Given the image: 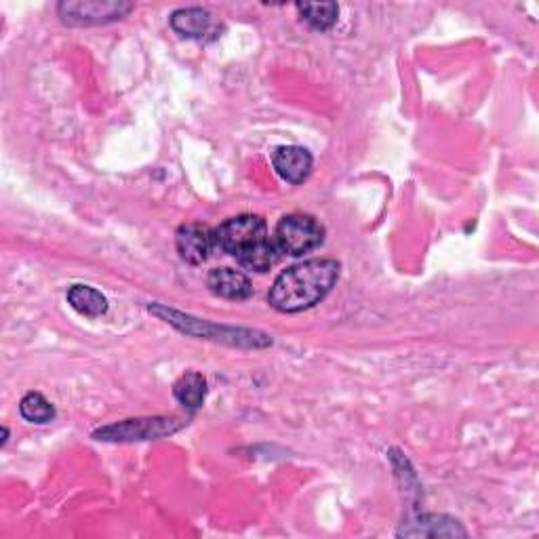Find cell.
<instances>
[{
	"mask_svg": "<svg viewBox=\"0 0 539 539\" xmlns=\"http://www.w3.org/2000/svg\"><path fill=\"white\" fill-rule=\"evenodd\" d=\"M342 274V266L335 259H310V262L291 266L276 278L268 302L283 314L304 312L331 293Z\"/></svg>",
	"mask_w": 539,
	"mask_h": 539,
	"instance_id": "obj_1",
	"label": "cell"
},
{
	"mask_svg": "<svg viewBox=\"0 0 539 539\" xmlns=\"http://www.w3.org/2000/svg\"><path fill=\"white\" fill-rule=\"evenodd\" d=\"M215 241L217 249L249 270L268 272L278 262V249L270 241L268 224L259 215L230 217L215 230Z\"/></svg>",
	"mask_w": 539,
	"mask_h": 539,
	"instance_id": "obj_2",
	"label": "cell"
},
{
	"mask_svg": "<svg viewBox=\"0 0 539 539\" xmlns=\"http://www.w3.org/2000/svg\"><path fill=\"white\" fill-rule=\"evenodd\" d=\"M325 241V228L310 215H285L274 230V247L278 253L299 257L318 249Z\"/></svg>",
	"mask_w": 539,
	"mask_h": 539,
	"instance_id": "obj_3",
	"label": "cell"
},
{
	"mask_svg": "<svg viewBox=\"0 0 539 539\" xmlns=\"http://www.w3.org/2000/svg\"><path fill=\"white\" fill-rule=\"evenodd\" d=\"M186 422L177 417H137L125 419L106 428H99L93 436L104 443H135V441H156L179 432Z\"/></svg>",
	"mask_w": 539,
	"mask_h": 539,
	"instance_id": "obj_4",
	"label": "cell"
},
{
	"mask_svg": "<svg viewBox=\"0 0 539 539\" xmlns=\"http://www.w3.org/2000/svg\"><path fill=\"white\" fill-rule=\"evenodd\" d=\"M150 312L156 316L167 318V323L175 325L179 331L198 335V337H207V339H222V342L236 344V346H253V348H264L270 344V337L264 333H255L249 329H226V327H215L196 321V318L184 316L175 310H167L161 306H150Z\"/></svg>",
	"mask_w": 539,
	"mask_h": 539,
	"instance_id": "obj_5",
	"label": "cell"
},
{
	"mask_svg": "<svg viewBox=\"0 0 539 539\" xmlns=\"http://www.w3.org/2000/svg\"><path fill=\"white\" fill-rule=\"evenodd\" d=\"M59 15L70 26H99L110 24L133 11L131 3H114V0H81V3H62Z\"/></svg>",
	"mask_w": 539,
	"mask_h": 539,
	"instance_id": "obj_6",
	"label": "cell"
},
{
	"mask_svg": "<svg viewBox=\"0 0 539 539\" xmlns=\"http://www.w3.org/2000/svg\"><path fill=\"white\" fill-rule=\"evenodd\" d=\"M175 247L184 262L198 266L209 259L213 249H217L215 230L205 224H186L175 234Z\"/></svg>",
	"mask_w": 539,
	"mask_h": 539,
	"instance_id": "obj_7",
	"label": "cell"
},
{
	"mask_svg": "<svg viewBox=\"0 0 539 539\" xmlns=\"http://www.w3.org/2000/svg\"><path fill=\"white\" fill-rule=\"evenodd\" d=\"M272 165L285 182L304 184L312 173L314 158L302 146H281L272 152Z\"/></svg>",
	"mask_w": 539,
	"mask_h": 539,
	"instance_id": "obj_8",
	"label": "cell"
},
{
	"mask_svg": "<svg viewBox=\"0 0 539 539\" xmlns=\"http://www.w3.org/2000/svg\"><path fill=\"white\" fill-rule=\"evenodd\" d=\"M207 285H209L211 293H215L217 297L236 299V302H241V299H249L253 295V285L249 281V276L238 272V270H232V268L211 270L207 276Z\"/></svg>",
	"mask_w": 539,
	"mask_h": 539,
	"instance_id": "obj_9",
	"label": "cell"
},
{
	"mask_svg": "<svg viewBox=\"0 0 539 539\" xmlns=\"http://www.w3.org/2000/svg\"><path fill=\"white\" fill-rule=\"evenodd\" d=\"M171 28L184 38H192V41H201L211 32V13L203 7H188V9H177L171 15Z\"/></svg>",
	"mask_w": 539,
	"mask_h": 539,
	"instance_id": "obj_10",
	"label": "cell"
},
{
	"mask_svg": "<svg viewBox=\"0 0 539 539\" xmlns=\"http://www.w3.org/2000/svg\"><path fill=\"white\" fill-rule=\"evenodd\" d=\"M411 527H403L398 535H411V537H457L466 535V529L449 516L428 514L417 518V523H409Z\"/></svg>",
	"mask_w": 539,
	"mask_h": 539,
	"instance_id": "obj_11",
	"label": "cell"
},
{
	"mask_svg": "<svg viewBox=\"0 0 539 539\" xmlns=\"http://www.w3.org/2000/svg\"><path fill=\"white\" fill-rule=\"evenodd\" d=\"M173 396L184 409L198 411L203 407L205 396H207V379L201 373L188 371L175 382Z\"/></svg>",
	"mask_w": 539,
	"mask_h": 539,
	"instance_id": "obj_12",
	"label": "cell"
},
{
	"mask_svg": "<svg viewBox=\"0 0 539 539\" xmlns=\"http://www.w3.org/2000/svg\"><path fill=\"white\" fill-rule=\"evenodd\" d=\"M68 304L83 316L97 318L104 316L108 312V299L102 291H97L95 287L89 285H74L68 291Z\"/></svg>",
	"mask_w": 539,
	"mask_h": 539,
	"instance_id": "obj_13",
	"label": "cell"
},
{
	"mask_svg": "<svg viewBox=\"0 0 539 539\" xmlns=\"http://www.w3.org/2000/svg\"><path fill=\"white\" fill-rule=\"evenodd\" d=\"M297 11L302 13L304 22L310 24L314 30H329L337 24V15H339V7L337 3H304L297 5Z\"/></svg>",
	"mask_w": 539,
	"mask_h": 539,
	"instance_id": "obj_14",
	"label": "cell"
},
{
	"mask_svg": "<svg viewBox=\"0 0 539 539\" xmlns=\"http://www.w3.org/2000/svg\"><path fill=\"white\" fill-rule=\"evenodd\" d=\"M19 413L30 424H49L55 419V407L41 392H28L19 403Z\"/></svg>",
	"mask_w": 539,
	"mask_h": 539,
	"instance_id": "obj_15",
	"label": "cell"
}]
</instances>
